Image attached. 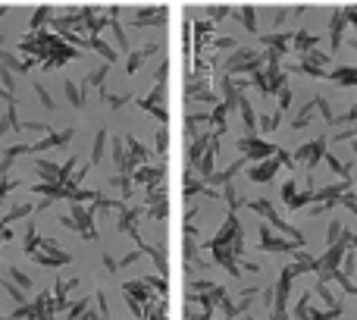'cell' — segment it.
<instances>
[{"label": "cell", "instance_id": "cell-1", "mask_svg": "<svg viewBox=\"0 0 357 320\" xmlns=\"http://www.w3.org/2000/svg\"><path fill=\"white\" fill-rule=\"evenodd\" d=\"M13 273V279H16L19 286H25V289H29V277H25V273H19V270H10Z\"/></svg>", "mask_w": 357, "mask_h": 320}]
</instances>
